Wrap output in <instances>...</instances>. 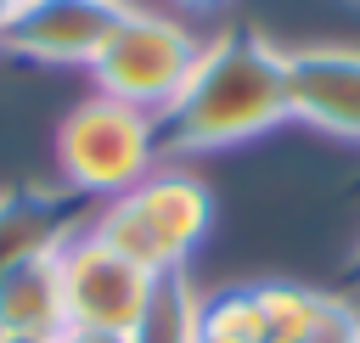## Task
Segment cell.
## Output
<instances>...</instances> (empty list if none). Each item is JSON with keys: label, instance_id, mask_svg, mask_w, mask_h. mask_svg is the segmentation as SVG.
<instances>
[{"label": "cell", "instance_id": "obj_1", "mask_svg": "<svg viewBox=\"0 0 360 343\" xmlns=\"http://www.w3.org/2000/svg\"><path fill=\"white\" fill-rule=\"evenodd\" d=\"M287 118V51H276L253 28H231L202 45L180 96L158 112V146L180 152H225Z\"/></svg>", "mask_w": 360, "mask_h": 343}, {"label": "cell", "instance_id": "obj_2", "mask_svg": "<svg viewBox=\"0 0 360 343\" xmlns=\"http://www.w3.org/2000/svg\"><path fill=\"white\" fill-rule=\"evenodd\" d=\"M208 225H214L208 186L186 169H152L141 186H129L90 219V236H101L118 259H129L146 276H174L186 270Z\"/></svg>", "mask_w": 360, "mask_h": 343}, {"label": "cell", "instance_id": "obj_3", "mask_svg": "<svg viewBox=\"0 0 360 343\" xmlns=\"http://www.w3.org/2000/svg\"><path fill=\"white\" fill-rule=\"evenodd\" d=\"M158 157V118L112 96H90L56 124V169L79 197H124L152 174Z\"/></svg>", "mask_w": 360, "mask_h": 343}, {"label": "cell", "instance_id": "obj_4", "mask_svg": "<svg viewBox=\"0 0 360 343\" xmlns=\"http://www.w3.org/2000/svg\"><path fill=\"white\" fill-rule=\"evenodd\" d=\"M197 56H202V39L186 22H174L163 11L129 6L118 17V28L107 34V45L96 51V62H90L96 96H112V101L141 107V112L158 118L180 96V84L197 67Z\"/></svg>", "mask_w": 360, "mask_h": 343}, {"label": "cell", "instance_id": "obj_5", "mask_svg": "<svg viewBox=\"0 0 360 343\" xmlns=\"http://www.w3.org/2000/svg\"><path fill=\"white\" fill-rule=\"evenodd\" d=\"M158 276L135 270L129 259H118L101 236L79 231L62 247V292H68V326H96V332H135V321L146 315Z\"/></svg>", "mask_w": 360, "mask_h": 343}, {"label": "cell", "instance_id": "obj_6", "mask_svg": "<svg viewBox=\"0 0 360 343\" xmlns=\"http://www.w3.org/2000/svg\"><path fill=\"white\" fill-rule=\"evenodd\" d=\"M129 0H22L0 28V51L51 67H90Z\"/></svg>", "mask_w": 360, "mask_h": 343}, {"label": "cell", "instance_id": "obj_7", "mask_svg": "<svg viewBox=\"0 0 360 343\" xmlns=\"http://www.w3.org/2000/svg\"><path fill=\"white\" fill-rule=\"evenodd\" d=\"M287 118L338 141H360V51L354 45L287 51Z\"/></svg>", "mask_w": 360, "mask_h": 343}, {"label": "cell", "instance_id": "obj_8", "mask_svg": "<svg viewBox=\"0 0 360 343\" xmlns=\"http://www.w3.org/2000/svg\"><path fill=\"white\" fill-rule=\"evenodd\" d=\"M79 191H0V281L39 259V253H62L79 231H90V208H79Z\"/></svg>", "mask_w": 360, "mask_h": 343}, {"label": "cell", "instance_id": "obj_9", "mask_svg": "<svg viewBox=\"0 0 360 343\" xmlns=\"http://www.w3.org/2000/svg\"><path fill=\"white\" fill-rule=\"evenodd\" d=\"M68 332L62 253H39L0 281V337L6 343H56Z\"/></svg>", "mask_w": 360, "mask_h": 343}, {"label": "cell", "instance_id": "obj_10", "mask_svg": "<svg viewBox=\"0 0 360 343\" xmlns=\"http://www.w3.org/2000/svg\"><path fill=\"white\" fill-rule=\"evenodd\" d=\"M253 298H259L270 343H343L360 326L354 304L338 298V292H315V287H292V281H264V287H253Z\"/></svg>", "mask_w": 360, "mask_h": 343}, {"label": "cell", "instance_id": "obj_11", "mask_svg": "<svg viewBox=\"0 0 360 343\" xmlns=\"http://www.w3.org/2000/svg\"><path fill=\"white\" fill-rule=\"evenodd\" d=\"M197 321H202V292L186 281V270H174V276H158L129 343H202Z\"/></svg>", "mask_w": 360, "mask_h": 343}, {"label": "cell", "instance_id": "obj_12", "mask_svg": "<svg viewBox=\"0 0 360 343\" xmlns=\"http://www.w3.org/2000/svg\"><path fill=\"white\" fill-rule=\"evenodd\" d=\"M197 332H202V343H270V337H264V315H259L253 287H231V292L202 298V321H197Z\"/></svg>", "mask_w": 360, "mask_h": 343}, {"label": "cell", "instance_id": "obj_13", "mask_svg": "<svg viewBox=\"0 0 360 343\" xmlns=\"http://www.w3.org/2000/svg\"><path fill=\"white\" fill-rule=\"evenodd\" d=\"M56 343H129V332H96V326H68Z\"/></svg>", "mask_w": 360, "mask_h": 343}, {"label": "cell", "instance_id": "obj_14", "mask_svg": "<svg viewBox=\"0 0 360 343\" xmlns=\"http://www.w3.org/2000/svg\"><path fill=\"white\" fill-rule=\"evenodd\" d=\"M180 6H191V11H208V6H225V0H180Z\"/></svg>", "mask_w": 360, "mask_h": 343}, {"label": "cell", "instance_id": "obj_15", "mask_svg": "<svg viewBox=\"0 0 360 343\" xmlns=\"http://www.w3.org/2000/svg\"><path fill=\"white\" fill-rule=\"evenodd\" d=\"M349 276H354V281H360V247H354V259H349Z\"/></svg>", "mask_w": 360, "mask_h": 343}, {"label": "cell", "instance_id": "obj_16", "mask_svg": "<svg viewBox=\"0 0 360 343\" xmlns=\"http://www.w3.org/2000/svg\"><path fill=\"white\" fill-rule=\"evenodd\" d=\"M6 17H11V0H0V28H6Z\"/></svg>", "mask_w": 360, "mask_h": 343}, {"label": "cell", "instance_id": "obj_17", "mask_svg": "<svg viewBox=\"0 0 360 343\" xmlns=\"http://www.w3.org/2000/svg\"><path fill=\"white\" fill-rule=\"evenodd\" d=\"M343 343H360V326H354V332H349V337H343Z\"/></svg>", "mask_w": 360, "mask_h": 343}, {"label": "cell", "instance_id": "obj_18", "mask_svg": "<svg viewBox=\"0 0 360 343\" xmlns=\"http://www.w3.org/2000/svg\"><path fill=\"white\" fill-rule=\"evenodd\" d=\"M0 343H6V337H0Z\"/></svg>", "mask_w": 360, "mask_h": 343}]
</instances>
